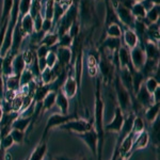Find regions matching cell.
<instances>
[{
  "mask_svg": "<svg viewBox=\"0 0 160 160\" xmlns=\"http://www.w3.org/2000/svg\"><path fill=\"white\" fill-rule=\"evenodd\" d=\"M14 144V141H13V138L11 137V135H7L6 137L0 139V148L3 149L4 152H7L11 146Z\"/></svg>",
  "mask_w": 160,
  "mask_h": 160,
  "instance_id": "c3c4849f",
  "label": "cell"
},
{
  "mask_svg": "<svg viewBox=\"0 0 160 160\" xmlns=\"http://www.w3.org/2000/svg\"><path fill=\"white\" fill-rule=\"evenodd\" d=\"M144 127H145V124H144L143 118L139 115H136V118L133 121V126H132V131L131 132L135 135V137H137L141 131L144 130Z\"/></svg>",
  "mask_w": 160,
  "mask_h": 160,
  "instance_id": "b9f144b4",
  "label": "cell"
},
{
  "mask_svg": "<svg viewBox=\"0 0 160 160\" xmlns=\"http://www.w3.org/2000/svg\"><path fill=\"white\" fill-rule=\"evenodd\" d=\"M49 49H50L49 47L43 45V44H40L37 47V49H35V55H37L38 58H44V57H46Z\"/></svg>",
  "mask_w": 160,
  "mask_h": 160,
  "instance_id": "681fc988",
  "label": "cell"
},
{
  "mask_svg": "<svg viewBox=\"0 0 160 160\" xmlns=\"http://www.w3.org/2000/svg\"><path fill=\"white\" fill-rule=\"evenodd\" d=\"M74 38L68 34V33H65V34L59 37V42L57 44V46L59 47H72V44H73Z\"/></svg>",
  "mask_w": 160,
  "mask_h": 160,
  "instance_id": "f6af8a7d",
  "label": "cell"
},
{
  "mask_svg": "<svg viewBox=\"0 0 160 160\" xmlns=\"http://www.w3.org/2000/svg\"><path fill=\"white\" fill-rule=\"evenodd\" d=\"M56 105L58 106L59 110H60L61 114H68V109H69V99L64 95V93L62 92L61 88L57 91V97H56Z\"/></svg>",
  "mask_w": 160,
  "mask_h": 160,
  "instance_id": "603a6c76",
  "label": "cell"
},
{
  "mask_svg": "<svg viewBox=\"0 0 160 160\" xmlns=\"http://www.w3.org/2000/svg\"><path fill=\"white\" fill-rule=\"evenodd\" d=\"M19 79H20V76H18V75H11V76L4 78V83H6L7 90L18 91L19 90Z\"/></svg>",
  "mask_w": 160,
  "mask_h": 160,
  "instance_id": "d590c367",
  "label": "cell"
},
{
  "mask_svg": "<svg viewBox=\"0 0 160 160\" xmlns=\"http://www.w3.org/2000/svg\"><path fill=\"white\" fill-rule=\"evenodd\" d=\"M22 59H24V61H25L26 68H29L31 64H32L33 60H34L35 56H37L35 55V50L30 49V48L22 51Z\"/></svg>",
  "mask_w": 160,
  "mask_h": 160,
  "instance_id": "ee69618b",
  "label": "cell"
},
{
  "mask_svg": "<svg viewBox=\"0 0 160 160\" xmlns=\"http://www.w3.org/2000/svg\"><path fill=\"white\" fill-rule=\"evenodd\" d=\"M78 160H87V159H84V158H83V159H78Z\"/></svg>",
  "mask_w": 160,
  "mask_h": 160,
  "instance_id": "6125c7cd",
  "label": "cell"
},
{
  "mask_svg": "<svg viewBox=\"0 0 160 160\" xmlns=\"http://www.w3.org/2000/svg\"><path fill=\"white\" fill-rule=\"evenodd\" d=\"M4 153H6V152H4L3 149H2L1 148H0V160H3V156H4Z\"/></svg>",
  "mask_w": 160,
  "mask_h": 160,
  "instance_id": "9f6ffc18",
  "label": "cell"
},
{
  "mask_svg": "<svg viewBox=\"0 0 160 160\" xmlns=\"http://www.w3.org/2000/svg\"><path fill=\"white\" fill-rule=\"evenodd\" d=\"M13 3H14V0H3V7H2V14H1V18H0V25H2L6 20L9 19L13 8Z\"/></svg>",
  "mask_w": 160,
  "mask_h": 160,
  "instance_id": "f35d334b",
  "label": "cell"
},
{
  "mask_svg": "<svg viewBox=\"0 0 160 160\" xmlns=\"http://www.w3.org/2000/svg\"><path fill=\"white\" fill-rule=\"evenodd\" d=\"M117 160H127L125 158V157H122V156H118V158H117Z\"/></svg>",
  "mask_w": 160,
  "mask_h": 160,
  "instance_id": "680465c9",
  "label": "cell"
},
{
  "mask_svg": "<svg viewBox=\"0 0 160 160\" xmlns=\"http://www.w3.org/2000/svg\"><path fill=\"white\" fill-rule=\"evenodd\" d=\"M106 4V15H105V28L109 25L117 24L123 27V25L121 24L120 19L118 17V14L115 12L114 6H113L112 1L111 0H105Z\"/></svg>",
  "mask_w": 160,
  "mask_h": 160,
  "instance_id": "2e32d148",
  "label": "cell"
},
{
  "mask_svg": "<svg viewBox=\"0 0 160 160\" xmlns=\"http://www.w3.org/2000/svg\"><path fill=\"white\" fill-rule=\"evenodd\" d=\"M2 114H3V108H2L1 100H0V120H1V118H2Z\"/></svg>",
  "mask_w": 160,
  "mask_h": 160,
  "instance_id": "6f0895ef",
  "label": "cell"
},
{
  "mask_svg": "<svg viewBox=\"0 0 160 160\" xmlns=\"http://www.w3.org/2000/svg\"><path fill=\"white\" fill-rule=\"evenodd\" d=\"M118 77H120L121 81H122L123 86L129 91V93L133 96L132 93V77H131V72L128 69V68H120V71L118 72Z\"/></svg>",
  "mask_w": 160,
  "mask_h": 160,
  "instance_id": "cb8c5ba5",
  "label": "cell"
},
{
  "mask_svg": "<svg viewBox=\"0 0 160 160\" xmlns=\"http://www.w3.org/2000/svg\"><path fill=\"white\" fill-rule=\"evenodd\" d=\"M31 3H32V0H19V16L18 19H20L22 17H24L26 14L30 12V8Z\"/></svg>",
  "mask_w": 160,
  "mask_h": 160,
  "instance_id": "7bdbcfd3",
  "label": "cell"
},
{
  "mask_svg": "<svg viewBox=\"0 0 160 160\" xmlns=\"http://www.w3.org/2000/svg\"><path fill=\"white\" fill-rule=\"evenodd\" d=\"M152 1L154 2V4H158V6H159V3H160V0H152Z\"/></svg>",
  "mask_w": 160,
  "mask_h": 160,
  "instance_id": "91938a15",
  "label": "cell"
},
{
  "mask_svg": "<svg viewBox=\"0 0 160 160\" xmlns=\"http://www.w3.org/2000/svg\"><path fill=\"white\" fill-rule=\"evenodd\" d=\"M58 63L63 68H68L72 66V49L69 47H59L56 48Z\"/></svg>",
  "mask_w": 160,
  "mask_h": 160,
  "instance_id": "4fadbf2b",
  "label": "cell"
},
{
  "mask_svg": "<svg viewBox=\"0 0 160 160\" xmlns=\"http://www.w3.org/2000/svg\"><path fill=\"white\" fill-rule=\"evenodd\" d=\"M56 48H57V46H55V47H51L45 57L46 58V65H47V68H52L53 66L57 64V62H58L57 53H56Z\"/></svg>",
  "mask_w": 160,
  "mask_h": 160,
  "instance_id": "ab89813d",
  "label": "cell"
},
{
  "mask_svg": "<svg viewBox=\"0 0 160 160\" xmlns=\"http://www.w3.org/2000/svg\"><path fill=\"white\" fill-rule=\"evenodd\" d=\"M130 12L133 15L136 19H144L146 15V10L144 9V7L142 6L141 2H135L132 4V7L130 8Z\"/></svg>",
  "mask_w": 160,
  "mask_h": 160,
  "instance_id": "e575fe53",
  "label": "cell"
},
{
  "mask_svg": "<svg viewBox=\"0 0 160 160\" xmlns=\"http://www.w3.org/2000/svg\"><path fill=\"white\" fill-rule=\"evenodd\" d=\"M10 135L13 138V141L14 143L16 144H22L24 142V139H25V132L22 130H18V129H11L10 131Z\"/></svg>",
  "mask_w": 160,
  "mask_h": 160,
  "instance_id": "7dc6e473",
  "label": "cell"
},
{
  "mask_svg": "<svg viewBox=\"0 0 160 160\" xmlns=\"http://www.w3.org/2000/svg\"><path fill=\"white\" fill-rule=\"evenodd\" d=\"M131 77H132V93H133V96H135L136 93L140 89L141 84L145 80V77L143 76L141 71H137V69L131 72Z\"/></svg>",
  "mask_w": 160,
  "mask_h": 160,
  "instance_id": "836d02e7",
  "label": "cell"
},
{
  "mask_svg": "<svg viewBox=\"0 0 160 160\" xmlns=\"http://www.w3.org/2000/svg\"><path fill=\"white\" fill-rule=\"evenodd\" d=\"M79 138L88 145V148L91 149L92 154L94 156H97V142H98V136L94 128L86 131V132L78 133Z\"/></svg>",
  "mask_w": 160,
  "mask_h": 160,
  "instance_id": "30bf717a",
  "label": "cell"
},
{
  "mask_svg": "<svg viewBox=\"0 0 160 160\" xmlns=\"http://www.w3.org/2000/svg\"><path fill=\"white\" fill-rule=\"evenodd\" d=\"M98 59L99 52H93V51H90L87 57L88 74L92 78L97 77V74H98Z\"/></svg>",
  "mask_w": 160,
  "mask_h": 160,
  "instance_id": "ac0fdd59",
  "label": "cell"
},
{
  "mask_svg": "<svg viewBox=\"0 0 160 160\" xmlns=\"http://www.w3.org/2000/svg\"><path fill=\"white\" fill-rule=\"evenodd\" d=\"M22 108V95L19 92H17V95L15 98L11 102V110L15 112H20Z\"/></svg>",
  "mask_w": 160,
  "mask_h": 160,
  "instance_id": "bcb514c9",
  "label": "cell"
},
{
  "mask_svg": "<svg viewBox=\"0 0 160 160\" xmlns=\"http://www.w3.org/2000/svg\"><path fill=\"white\" fill-rule=\"evenodd\" d=\"M38 68H40L41 72L44 71V69L47 68V65H46V58L45 57H44V58H38Z\"/></svg>",
  "mask_w": 160,
  "mask_h": 160,
  "instance_id": "f5cc1de1",
  "label": "cell"
},
{
  "mask_svg": "<svg viewBox=\"0 0 160 160\" xmlns=\"http://www.w3.org/2000/svg\"><path fill=\"white\" fill-rule=\"evenodd\" d=\"M159 16H160V6L156 4V6H154L152 9H149L148 11L146 12L145 18L142 20H143L144 24L146 26H149L152 24H155V22H158Z\"/></svg>",
  "mask_w": 160,
  "mask_h": 160,
  "instance_id": "484cf974",
  "label": "cell"
},
{
  "mask_svg": "<svg viewBox=\"0 0 160 160\" xmlns=\"http://www.w3.org/2000/svg\"><path fill=\"white\" fill-rule=\"evenodd\" d=\"M130 59H131V64H132L133 68L137 71H140L143 66L144 62L146 60V56L144 52L143 45L141 43H139L136 47H133L132 49H130Z\"/></svg>",
  "mask_w": 160,
  "mask_h": 160,
  "instance_id": "9c48e42d",
  "label": "cell"
},
{
  "mask_svg": "<svg viewBox=\"0 0 160 160\" xmlns=\"http://www.w3.org/2000/svg\"><path fill=\"white\" fill-rule=\"evenodd\" d=\"M18 22L20 24L22 31L26 33V35H29L34 31V22H33V18L30 15V13H28L24 17L18 19Z\"/></svg>",
  "mask_w": 160,
  "mask_h": 160,
  "instance_id": "4316f807",
  "label": "cell"
},
{
  "mask_svg": "<svg viewBox=\"0 0 160 160\" xmlns=\"http://www.w3.org/2000/svg\"><path fill=\"white\" fill-rule=\"evenodd\" d=\"M149 139H151V135H149L148 131H146L145 129H144L143 131H141V132L135 138V140H133L131 152L146 148L148 144V142H149Z\"/></svg>",
  "mask_w": 160,
  "mask_h": 160,
  "instance_id": "7402d4cb",
  "label": "cell"
},
{
  "mask_svg": "<svg viewBox=\"0 0 160 160\" xmlns=\"http://www.w3.org/2000/svg\"><path fill=\"white\" fill-rule=\"evenodd\" d=\"M144 117L149 123L154 122L157 118L159 117V110H160V102H154L152 106H149L148 108H146Z\"/></svg>",
  "mask_w": 160,
  "mask_h": 160,
  "instance_id": "1f68e13d",
  "label": "cell"
},
{
  "mask_svg": "<svg viewBox=\"0 0 160 160\" xmlns=\"http://www.w3.org/2000/svg\"><path fill=\"white\" fill-rule=\"evenodd\" d=\"M60 129L62 130H68V131H74L77 133L86 132V131L92 129L93 124L91 121H86V120H80L79 118H73L71 121H68L64 124L59 126Z\"/></svg>",
  "mask_w": 160,
  "mask_h": 160,
  "instance_id": "8992f818",
  "label": "cell"
},
{
  "mask_svg": "<svg viewBox=\"0 0 160 160\" xmlns=\"http://www.w3.org/2000/svg\"><path fill=\"white\" fill-rule=\"evenodd\" d=\"M99 59H98V71L100 73V79L104 82L106 86H109L112 83L114 76L117 74V69L111 60V56H109L108 52L104 49H99Z\"/></svg>",
  "mask_w": 160,
  "mask_h": 160,
  "instance_id": "3957f363",
  "label": "cell"
},
{
  "mask_svg": "<svg viewBox=\"0 0 160 160\" xmlns=\"http://www.w3.org/2000/svg\"><path fill=\"white\" fill-rule=\"evenodd\" d=\"M3 160H12V155L9 153V152H6L4 153V156H3Z\"/></svg>",
  "mask_w": 160,
  "mask_h": 160,
  "instance_id": "db71d44e",
  "label": "cell"
},
{
  "mask_svg": "<svg viewBox=\"0 0 160 160\" xmlns=\"http://www.w3.org/2000/svg\"><path fill=\"white\" fill-rule=\"evenodd\" d=\"M73 118H77V115L76 114H61V113H55V114L50 115L47 120V124H46V127H45V130H44V133H43V138L42 140H45L46 136H47L48 131H49L51 128L53 127H57V126H60L62 124H64L68 121H71Z\"/></svg>",
  "mask_w": 160,
  "mask_h": 160,
  "instance_id": "ba28073f",
  "label": "cell"
},
{
  "mask_svg": "<svg viewBox=\"0 0 160 160\" xmlns=\"http://www.w3.org/2000/svg\"><path fill=\"white\" fill-rule=\"evenodd\" d=\"M12 65H13V75H18V76H20L22 71L26 68V64L24 59H22V51H19L18 53H16L14 56Z\"/></svg>",
  "mask_w": 160,
  "mask_h": 160,
  "instance_id": "f546056e",
  "label": "cell"
},
{
  "mask_svg": "<svg viewBox=\"0 0 160 160\" xmlns=\"http://www.w3.org/2000/svg\"><path fill=\"white\" fill-rule=\"evenodd\" d=\"M42 31H44L45 33H48L52 30V20L44 18L43 19V24H42Z\"/></svg>",
  "mask_w": 160,
  "mask_h": 160,
  "instance_id": "f907efd6",
  "label": "cell"
},
{
  "mask_svg": "<svg viewBox=\"0 0 160 160\" xmlns=\"http://www.w3.org/2000/svg\"><path fill=\"white\" fill-rule=\"evenodd\" d=\"M106 37H111V38H122V32H123V27L117 24L109 25L105 28Z\"/></svg>",
  "mask_w": 160,
  "mask_h": 160,
  "instance_id": "8d00e7d4",
  "label": "cell"
},
{
  "mask_svg": "<svg viewBox=\"0 0 160 160\" xmlns=\"http://www.w3.org/2000/svg\"><path fill=\"white\" fill-rule=\"evenodd\" d=\"M143 45L144 52H145L146 59L151 60H157L159 61L160 59V51H159V44L156 42H153L151 40H144L141 43Z\"/></svg>",
  "mask_w": 160,
  "mask_h": 160,
  "instance_id": "5bb4252c",
  "label": "cell"
},
{
  "mask_svg": "<svg viewBox=\"0 0 160 160\" xmlns=\"http://www.w3.org/2000/svg\"><path fill=\"white\" fill-rule=\"evenodd\" d=\"M52 90V84H38L34 91V96H33V102H43L44 97Z\"/></svg>",
  "mask_w": 160,
  "mask_h": 160,
  "instance_id": "d4e9b609",
  "label": "cell"
},
{
  "mask_svg": "<svg viewBox=\"0 0 160 160\" xmlns=\"http://www.w3.org/2000/svg\"><path fill=\"white\" fill-rule=\"evenodd\" d=\"M122 46V38H111V37H106L105 40L100 43L99 49H104L106 51H113L118 50V48Z\"/></svg>",
  "mask_w": 160,
  "mask_h": 160,
  "instance_id": "ffe728a7",
  "label": "cell"
},
{
  "mask_svg": "<svg viewBox=\"0 0 160 160\" xmlns=\"http://www.w3.org/2000/svg\"><path fill=\"white\" fill-rule=\"evenodd\" d=\"M111 1H112L113 6H114L115 12H117L118 17L120 19L121 24L123 25V27L129 28V29L133 30L136 24V18L131 14L130 10L128 8L124 7L123 4H121L118 0H111Z\"/></svg>",
  "mask_w": 160,
  "mask_h": 160,
  "instance_id": "5b68a950",
  "label": "cell"
},
{
  "mask_svg": "<svg viewBox=\"0 0 160 160\" xmlns=\"http://www.w3.org/2000/svg\"><path fill=\"white\" fill-rule=\"evenodd\" d=\"M0 58H1V55H0Z\"/></svg>",
  "mask_w": 160,
  "mask_h": 160,
  "instance_id": "e7e4bbea",
  "label": "cell"
},
{
  "mask_svg": "<svg viewBox=\"0 0 160 160\" xmlns=\"http://www.w3.org/2000/svg\"><path fill=\"white\" fill-rule=\"evenodd\" d=\"M135 2H141V1H143V0H133Z\"/></svg>",
  "mask_w": 160,
  "mask_h": 160,
  "instance_id": "94428289",
  "label": "cell"
},
{
  "mask_svg": "<svg viewBox=\"0 0 160 160\" xmlns=\"http://www.w3.org/2000/svg\"><path fill=\"white\" fill-rule=\"evenodd\" d=\"M122 38H123V43L124 46L128 49H132L133 47H136L139 44V38L135 32V30L129 29V28L123 27V32H122Z\"/></svg>",
  "mask_w": 160,
  "mask_h": 160,
  "instance_id": "e0dca14e",
  "label": "cell"
},
{
  "mask_svg": "<svg viewBox=\"0 0 160 160\" xmlns=\"http://www.w3.org/2000/svg\"><path fill=\"white\" fill-rule=\"evenodd\" d=\"M112 84H113V88H114L115 94H117L118 106L121 108L123 113H128L131 109V97H132V95H131L129 91L123 86L122 81H121L120 77H118V72L114 76Z\"/></svg>",
  "mask_w": 160,
  "mask_h": 160,
  "instance_id": "277c9868",
  "label": "cell"
},
{
  "mask_svg": "<svg viewBox=\"0 0 160 160\" xmlns=\"http://www.w3.org/2000/svg\"><path fill=\"white\" fill-rule=\"evenodd\" d=\"M69 68H71V71L68 69V75H66V78L64 80L63 84H62L61 90L68 99H72L76 96L77 91H78V84L75 79L74 71L72 66H69Z\"/></svg>",
  "mask_w": 160,
  "mask_h": 160,
  "instance_id": "52a82bcc",
  "label": "cell"
},
{
  "mask_svg": "<svg viewBox=\"0 0 160 160\" xmlns=\"http://www.w3.org/2000/svg\"><path fill=\"white\" fill-rule=\"evenodd\" d=\"M118 157V148H115V152H114V156L111 160H117V158Z\"/></svg>",
  "mask_w": 160,
  "mask_h": 160,
  "instance_id": "11a10c76",
  "label": "cell"
},
{
  "mask_svg": "<svg viewBox=\"0 0 160 160\" xmlns=\"http://www.w3.org/2000/svg\"><path fill=\"white\" fill-rule=\"evenodd\" d=\"M104 114H105V102L102 97V79L97 77L96 79V91H95V106H94V129L98 136V148H97V160H102V148H104Z\"/></svg>",
  "mask_w": 160,
  "mask_h": 160,
  "instance_id": "6da1fadb",
  "label": "cell"
},
{
  "mask_svg": "<svg viewBox=\"0 0 160 160\" xmlns=\"http://www.w3.org/2000/svg\"><path fill=\"white\" fill-rule=\"evenodd\" d=\"M31 122H32V118H24V117H19L16 118L12 123V126L11 128L12 129H18V130H22V131H25L27 130V128L30 126Z\"/></svg>",
  "mask_w": 160,
  "mask_h": 160,
  "instance_id": "4dcf8cb0",
  "label": "cell"
},
{
  "mask_svg": "<svg viewBox=\"0 0 160 160\" xmlns=\"http://www.w3.org/2000/svg\"><path fill=\"white\" fill-rule=\"evenodd\" d=\"M59 42V34L57 33V31H50V32L46 33L44 35V38L41 41V44L47 46V47H55Z\"/></svg>",
  "mask_w": 160,
  "mask_h": 160,
  "instance_id": "d6a6232c",
  "label": "cell"
},
{
  "mask_svg": "<svg viewBox=\"0 0 160 160\" xmlns=\"http://www.w3.org/2000/svg\"><path fill=\"white\" fill-rule=\"evenodd\" d=\"M47 152V142L46 140H42L40 144L34 148V151L31 154L29 160H43Z\"/></svg>",
  "mask_w": 160,
  "mask_h": 160,
  "instance_id": "f1b7e54d",
  "label": "cell"
},
{
  "mask_svg": "<svg viewBox=\"0 0 160 160\" xmlns=\"http://www.w3.org/2000/svg\"><path fill=\"white\" fill-rule=\"evenodd\" d=\"M124 120H125V115H124L123 111L121 110V108L118 106H117L114 109V118H113V120L109 124H107V126H106V128H104V129H106L107 131L120 132L121 129H122Z\"/></svg>",
  "mask_w": 160,
  "mask_h": 160,
  "instance_id": "8fae6325",
  "label": "cell"
},
{
  "mask_svg": "<svg viewBox=\"0 0 160 160\" xmlns=\"http://www.w3.org/2000/svg\"><path fill=\"white\" fill-rule=\"evenodd\" d=\"M6 83H4V77L0 74V100L3 99L4 92H6Z\"/></svg>",
  "mask_w": 160,
  "mask_h": 160,
  "instance_id": "816d5d0a",
  "label": "cell"
},
{
  "mask_svg": "<svg viewBox=\"0 0 160 160\" xmlns=\"http://www.w3.org/2000/svg\"><path fill=\"white\" fill-rule=\"evenodd\" d=\"M15 55H13L11 51L7 53L4 57H1L2 61H1V74L4 78L11 76L13 75V58H14Z\"/></svg>",
  "mask_w": 160,
  "mask_h": 160,
  "instance_id": "44dd1931",
  "label": "cell"
},
{
  "mask_svg": "<svg viewBox=\"0 0 160 160\" xmlns=\"http://www.w3.org/2000/svg\"><path fill=\"white\" fill-rule=\"evenodd\" d=\"M78 20L80 29L83 30L98 24L97 13L95 10V0H79L78 1Z\"/></svg>",
  "mask_w": 160,
  "mask_h": 160,
  "instance_id": "7a4b0ae2",
  "label": "cell"
},
{
  "mask_svg": "<svg viewBox=\"0 0 160 160\" xmlns=\"http://www.w3.org/2000/svg\"><path fill=\"white\" fill-rule=\"evenodd\" d=\"M135 138H136L135 135H133L132 132H130L129 135H127L122 141H121V143L118 144V145H117L118 156L125 157L126 159L129 158V156L131 155V148H132Z\"/></svg>",
  "mask_w": 160,
  "mask_h": 160,
  "instance_id": "7c38bea8",
  "label": "cell"
},
{
  "mask_svg": "<svg viewBox=\"0 0 160 160\" xmlns=\"http://www.w3.org/2000/svg\"><path fill=\"white\" fill-rule=\"evenodd\" d=\"M118 61H120V68H128L130 72H133L132 64H131V59H130V51L128 48H126L125 46L122 45L118 50ZM120 71V69H118Z\"/></svg>",
  "mask_w": 160,
  "mask_h": 160,
  "instance_id": "d6986e66",
  "label": "cell"
},
{
  "mask_svg": "<svg viewBox=\"0 0 160 160\" xmlns=\"http://www.w3.org/2000/svg\"><path fill=\"white\" fill-rule=\"evenodd\" d=\"M57 91H58V90H51V91L44 97V99L42 102V113L47 112L48 110H50L51 108L56 105Z\"/></svg>",
  "mask_w": 160,
  "mask_h": 160,
  "instance_id": "83f0119b",
  "label": "cell"
},
{
  "mask_svg": "<svg viewBox=\"0 0 160 160\" xmlns=\"http://www.w3.org/2000/svg\"><path fill=\"white\" fill-rule=\"evenodd\" d=\"M32 80H34V75L31 72L29 68H26L22 73L20 74V79H19V89L22 87H26L30 83Z\"/></svg>",
  "mask_w": 160,
  "mask_h": 160,
  "instance_id": "74e56055",
  "label": "cell"
},
{
  "mask_svg": "<svg viewBox=\"0 0 160 160\" xmlns=\"http://www.w3.org/2000/svg\"><path fill=\"white\" fill-rule=\"evenodd\" d=\"M95 1H100V0H95Z\"/></svg>",
  "mask_w": 160,
  "mask_h": 160,
  "instance_id": "be15d7a7",
  "label": "cell"
},
{
  "mask_svg": "<svg viewBox=\"0 0 160 160\" xmlns=\"http://www.w3.org/2000/svg\"><path fill=\"white\" fill-rule=\"evenodd\" d=\"M159 80H157L155 77L151 76V77H148V78H145L144 80V86H145L146 90L151 93V94H153L155 92V90L157 89V88H159Z\"/></svg>",
  "mask_w": 160,
  "mask_h": 160,
  "instance_id": "60d3db41",
  "label": "cell"
},
{
  "mask_svg": "<svg viewBox=\"0 0 160 160\" xmlns=\"http://www.w3.org/2000/svg\"><path fill=\"white\" fill-rule=\"evenodd\" d=\"M135 98H136L137 102H138L139 104L142 106V108H143V109H146V108H148L149 106H152L154 104L153 96H152L151 93L146 90L145 86H144V82L141 84L139 91L136 93Z\"/></svg>",
  "mask_w": 160,
  "mask_h": 160,
  "instance_id": "9a60e30c",
  "label": "cell"
}]
</instances>
